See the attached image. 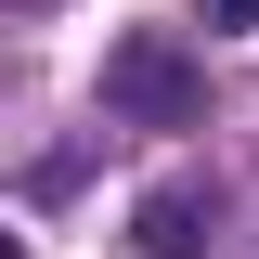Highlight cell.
I'll return each mask as SVG.
<instances>
[{"instance_id":"obj_2","label":"cell","mask_w":259,"mask_h":259,"mask_svg":"<svg viewBox=\"0 0 259 259\" xmlns=\"http://www.w3.org/2000/svg\"><path fill=\"white\" fill-rule=\"evenodd\" d=\"M194 221H207V182H156V194H143V246L182 259V246H194Z\"/></svg>"},{"instance_id":"obj_3","label":"cell","mask_w":259,"mask_h":259,"mask_svg":"<svg viewBox=\"0 0 259 259\" xmlns=\"http://www.w3.org/2000/svg\"><path fill=\"white\" fill-rule=\"evenodd\" d=\"M194 13H207V26H246V13H259V0H194Z\"/></svg>"},{"instance_id":"obj_1","label":"cell","mask_w":259,"mask_h":259,"mask_svg":"<svg viewBox=\"0 0 259 259\" xmlns=\"http://www.w3.org/2000/svg\"><path fill=\"white\" fill-rule=\"evenodd\" d=\"M117 104H143V117H182V65H168V39H130V52H117Z\"/></svg>"}]
</instances>
